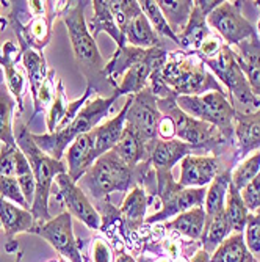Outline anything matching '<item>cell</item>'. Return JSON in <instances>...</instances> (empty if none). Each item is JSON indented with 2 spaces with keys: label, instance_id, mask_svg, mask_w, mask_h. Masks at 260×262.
Instances as JSON below:
<instances>
[{
  "label": "cell",
  "instance_id": "6da1fadb",
  "mask_svg": "<svg viewBox=\"0 0 260 262\" xmlns=\"http://www.w3.org/2000/svg\"><path fill=\"white\" fill-rule=\"evenodd\" d=\"M168 61V52L163 46L139 49L133 46L117 47L110 63L105 64L104 77L121 94H138L149 86L152 74L161 73Z\"/></svg>",
  "mask_w": 260,
  "mask_h": 262
},
{
  "label": "cell",
  "instance_id": "5b68a950",
  "mask_svg": "<svg viewBox=\"0 0 260 262\" xmlns=\"http://www.w3.org/2000/svg\"><path fill=\"white\" fill-rule=\"evenodd\" d=\"M161 80L176 96H202L207 91L226 93L196 52L176 51L170 54L161 69Z\"/></svg>",
  "mask_w": 260,
  "mask_h": 262
},
{
  "label": "cell",
  "instance_id": "11a10c76",
  "mask_svg": "<svg viewBox=\"0 0 260 262\" xmlns=\"http://www.w3.org/2000/svg\"><path fill=\"white\" fill-rule=\"evenodd\" d=\"M16 262H22V253L17 254V260H16Z\"/></svg>",
  "mask_w": 260,
  "mask_h": 262
},
{
  "label": "cell",
  "instance_id": "7dc6e473",
  "mask_svg": "<svg viewBox=\"0 0 260 262\" xmlns=\"http://www.w3.org/2000/svg\"><path fill=\"white\" fill-rule=\"evenodd\" d=\"M22 57L20 47L16 46L13 41H7L2 49H0V66L2 64H17Z\"/></svg>",
  "mask_w": 260,
  "mask_h": 262
},
{
  "label": "cell",
  "instance_id": "4fadbf2b",
  "mask_svg": "<svg viewBox=\"0 0 260 262\" xmlns=\"http://www.w3.org/2000/svg\"><path fill=\"white\" fill-rule=\"evenodd\" d=\"M240 8L242 2H223L207 16V22L221 35L229 47L257 36L255 29L242 16Z\"/></svg>",
  "mask_w": 260,
  "mask_h": 262
},
{
  "label": "cell",
  "instance_id": "8fae6325",
  "mask_svg": "<svg viewBox=\"0 0 260 262\" xmlns=\"http://www.w3.org/2000/svg\"><path fill=\"white\" fill-rule=\"evenodd\" d=\"M161 118L163 115L158 110V98L148 86L132 96V102L126 115V126L152 146L158 138L157 129Z\"/></svg>",
  "mask_w": 260,
  "mask_h": 262
},
{
  "label": "cell",
  "instance_id": "7a4b0ae2",
  "mask_svg": "<svg viewBox=\"0 0 260 262\" xmlns=\"http://www.w3.org/2000/svg\"><path fill=\"white\" fill-rule=\"evenodd\" d=\"M91 2H57V14H61V19L66 26L67 36L73 46L76 63L80 69V73L88 80V86L94 90V93H111L114 94L116 90L105 80L104 69L105 61L98 49L96 39L88 30L85 20V8Z\"/></svg>",
  "mask_w": 260,
  "mask_h": 262
},
{
  "label": "cell",
  "instance_id": "d590c367",
  "mask_svg": "<svg viewBox=\"0 0 260 262\" xmlns=\"http://www.w3.org/2000/svg\"><path fill=\"white\" fill-rule=\"evenodd\" d=\"M226 215L233 232H242L246 228L249 210L242 198V192L233 187L232 181L227 190V201H226Z\"/></svg>",
  "mask_w": 260,
  "mask_h": 262
},
{
  "label": "cell",
  "instance_id": "b9f144b4",
  "mask_svg": "<svg viewBox=\"0 0 260 262\" xmlns=\"http://www.w3.org/2000/svg\"><path fill=\"white\" fill-rule=\"evenodd\" d=\"M0 196L8 200V201H13L16 206H19L22 209L30 210V206L26 201V198H23V193L19 187L17 178L0 176Z\"/></svg>",
  "mask_w": 260,
  "mask_h": 262
},
{
  "label": "cell",
  "instance_id": "f5cc1de1",
  "mask_svg": "<svg viewBox=\"0 0 260 262\" xmlns=\"http://www.w3.org/2000/svg\"><path fill=\"white\" fill-rule=\"evenodd\" d=\"M155 262H173V260H171L170 257H163V256H161V257H158Z\"/></svg>",
  "mask_w": 260,
  "mask_h": 262
},
{
  "label": "cell",
  "instance_id": "db71d44e",
  "mask_svg": "<svg viewBox=\"0 0 260 262\" xmlns=\"http://www.w3.org/2000/svg\"><path fill=\"white\" fill-rule=\"evenodd\" d=\"M4 77H5V76H4V73H2V71H0V85L4 83Z\"/></svg>",
  "mask_w": 260,
  "mask_h": 262
},
{
  "label": "cell",
  "instance_id": "4dcf8cb0",
  "mask_svg": "<svg viewBox=\"0 0 260 262\" xmlns=\"http://www.w3.org/2000/svg\"><path fill=\"white\" fill-rule=\"evenodd\" d=\"M230 225L226 215V210L218 213L214 219H205V226H204V232L201 235V244H202V250H205L207 253H214L223 242L224 239L230 235Z\"/></svg>",
  "mask_w": 260,
  "mask_h": 262
},
{
  "label": "cell",
  "instance_id": "4316f807",
  "mask_svg": "<svg viewBox=\"0 0 260 262\" xmlns=\"http://www.w3.org/2000/svg\"><path fill=\"white\" fill-rule=\"evenodd\" d=\"M210 36V30L207 26V14L195 4L190 20H188L183 32L177 36L179 47L185 52H198L202 42Z\"/></svg>",
  "mask_w": 260,
  "mask_h": 262
},
{
  "label": "cell",
  "instance_id": "7c38bea8",
  "mask_svg": "<svg viewBox=\"0 0 260 262\" xmlns=\"http://www.w3.org/2000/svg\"><path fill=\"white\" fill-rule=\"evenodd\" d=\"M30 232L45 239L69 262H83L80 254L82 247L76 241L73 229V215L67 210H63L49 222H35Z\"/></svg>",
  "mask_w": 260,
  "mask_h": 262
},
{
  "label": "cell",
  "instance_id": "30bf717a",
  "mask_svg": "<svg viewBox=\"0 0 260 262\" xmlns=\"http://www.w3.org/2000/svg\"><path fill=\"white\" fill-rule=\"evenodd\" d=\"M157 179V195L161 201V210L148 217L145 223H158L168 220L174 215L190 210L193 207L202 206L205 198V188H186L179 182H174L171 171H155Z\"/></svg>",
  "mask_w": 260,
  "mask_h": 262
},
{
  "label": "cell",
  "instance_id": "7bdbcfd3",
  "mask_svg": "<svg viewBox=\"0 0 260 262\" xmlns=\"http://www.w3.org/2000/svg\"><path fill=\"white\" fill-rule=\"evenodd\" d=\"M246 237L245 242L255 260H260V217L255 213H249L246 222Z\"/></svg>",
  "mask_w": 260,
  "mask_h": 262
},
{
  "label": "cell",
  "instance_id": "52a82bcc",
  "mask_svg": "<svg viewBox=\"0 0 260 262\" xmlns=\"http://www.w3.org/2000/svg\"><path fill=\"white\" fill-rule=\"evenodd\" d=\"M204 63L214 71V73L223 80V83L229 90L230 104L235 113L249 115L260 110V98L252 93L243 71L235 58L232 47L223 44L218 55L215 58L204 60Z\"/></svg>",
  "mask_w": 260,
  "mask_h": 262
},
{
  "label": "cell",
  "instance_id": "f35d334b",
  "mask_svg": "<svg viewBox=\"0 0 260 262\" xmlns=\"http://www.w3.org/2000/svg\"><path fill=\"white\" fill-rule=\"evenodd\" d=\"M4 73H5V80L10 93L13 94L14 101L19 105V112L23 110V94L27 91V79L23 71L16 68V64H2Z\"/></svg>",
  "mask_w": 260,
  "mask_h": 262
},
{
  "label": "cell",
  "instance_id": "91938a15",
  "mask_svg": "<svg viewBox=\"0 0 260 262\" xmlns=\"http://www.w3.org/2000/svg\"><path fill=\"white\" fill-rule=\"evenodd\" d=\"M0 228H2V222H0Z\"/></svg>",
  "mask_w": 260,
  "mask_h": 262
},
{
  "label": "cell",
  "instance_id": "d6986e66",
  "mask_svg": "<svg viewBox=\"0 0 260 262\" xmlns=\"http://www.w3.org/2000/svg\"><path fill=\"white\" fill-rule=\"evenodd\" d=\"M233 137L237 138V152L233 160H240L260 148V110L249 115L235 113Z\"/></svg>",
  "mask_w": 260,
  "mask_h": 262
},
{
  "label": "cell",
  "instance_id": "3957f363",
  "mask_svg": "<svg viewBox=\"0 0 260 262\" xmlns=\"http://www.w3.org/2000/svg\"><path fill=\"white\" fill-rule=\"evenodd\" d=\"M149 165L148 162L141 163L138 168H130L116 151L111 149L92 163L79 181V187L94 200L108 198V195L114 192H129L130 187H135L136 181H145Z\"/></svg>",
  "mask_w": 260,
  "mask_h": 262
},
{
  "label": "cell",
  "instance_id": "d4e9b609",
  "mask_svg": "<svg viewBox=\"0 0 260 262\" xmlns=\"http://www.w3.org/2000/svg\"><path fill=\"white\" fill-rule=\"evenodd\" d=\"M91 4L94 8V16L86 26H88V30L92 35V38L96 39L101 32H107L116 41L117 47L127 46L120 27H117V24H116V19L111 13L110 0H107V2H104V0H94Z\"/></svg>",
  "mask_w": 260,
  "mask_h": 262
},
{
  "label": "cell",
  "instance_id": "6f0895ef",
  "mask_svg": "<svg viewBox=\"0 0 260 262\" xmlns=\"http://www.w3.org/2000/svg\"><path fill=\"white\" fill-rule=\"evenodd\" d=\"M255 5H257V7L260 8V0H258V2H255Z\"/></svg>",
  "mask_w": 260,
  "mask_h": 262
},
{
  "label": "cell",
  "instance_id": "8992f818",
  "mask_svg": "<svg viewBox=\"0 0 260 262\" xmlns=\"http://www.w3.org/2000/svg\"><path fill=\"white\" fill-rule=\"evenodd\" d=\"M117 98H120L117 93L111 94L108 98H102V96H96L94 99L91 98L86 101L83 108L66 127L58 129L54 134H42V135L30 134V135L33 141L36 143V146L42 152H45L47 156L55 160H61L64 156V149L73 145V141L77 137L88 134L96 127L99 121H102V118L108 115L113 102Z\"/></svg>",
  "mask_w": 260,
  "mask_h": 262
},
{
  "label": "cell",
  "instance_id": "ffe728a7",
  "mask_svg": "<svg viewBox=\"0 0 260 262\" xmlns=\"http://www.w3.org/2000/svg\"><path fill=\"white\" fill-rule=\"evenodd\" d=\"M0 222H2V226L5 228V234L8 239V253L17 250L14 235L22 232H30V229L35 225V219L30 210L22 209L2 196H0Z\"/></svg>",
  "mask_w": 260,
  "mask_h": 262
},
{
  "label": "cell",
  "instance_id": "9a60e30c",
  "mask_svg": "<svg viewBox=\"0 0 260 262\" xmlns=\"http://www.w3.org/2000/svg\"><path fill=\"white\" fill-rule=\"evenodd\" d=\"M123 33L126 42H130V46L139 47V49H151V47L163 46L136 0H124Z\"/></svg>",
  "mask_w": 260,
  "mask_h": 262
},
{
  "label": "cell",
  "instance_id": "681fc988",
  "mask_svg": "<svg viewBox=\"0 0 260 262\" xmlns=\"http://www.w3.org/2000/svg\"><path fill=\"white\" fill-rule=\"evenodd\" d=\"M157 135L160 140H174L176 137V126L174 121L168 116H163L160 123H158V129H157Z\"/></svg>",
  "mask_w": 260,
  "mask_h": 262
},
{
  "label": "cell",
  "instance_id": "d6a6232c",
  "mask_svg": "<svg viewBox=\"0 0 260 262\" xmlns=\"http://www.w3.org/2000/svg\"><path fill=\"white\" fill-rule=\"evenodd\" d=\"M22 61H23V69H26V73H27V80H29V86L32 91V98L35 101L42 82L45 80L47 74H49V69H47V63H45V58L42 57V54L35 49L23 51Z\"/></svg>",
  "mask_w": 260,
  "mask_h": 262
},
{
  "label": "cell",
  "instance_id": "83f0119b",
  "mask_svg": "<svg viewBox=\"0 0 260 262\" xmlns=\"http://www.w3.org/2000/svg\"><path fill=\"white\" fill-rule=\"evenodd\" d=\"M205 210L202 206L193 207L190 210H186L183 213L167 225V229H170L171 232L177 234V235H183L188 237L190 241H199L201 235L204 232V226H205Z\"/></svg>",
  "mask_w": 260,
  "mask_h": 262
},
{
  "label": "cell",
  "instance_id": "9f6ffc18",
  "mask_svg": "<svg viewBox=\"0 0 260 262\" xmlns=\"http://www.w3.org/2000/svg\"><path fill=\"white\" fill-rule=\"evenodd\" d=\"M255 215H258V217H260V207H258V209L255 210Z\"/></svg>",
  "mask_w": 260,
  "mask_h": 262
},
{
  "label": "cell",
  "instance_id": "5bb4252c",
  "mask_svg": "<svg viewBox=\"0 0 260 262\" xmlns=\"http://www.w3.org/2000/svg\"><path fill=\"white\" fill-rule=\"evenodd\" d=\"M54 182L58 188L57 198L67 207L70 215L79 219L89 229H101V215L77 182L70 179L67 173H60Z\"/></svg>",
  "mask_w": 260,
  "mask_h": 262
},
{
  "label": "cell",
  "instance_id": "74e56055",
  "mask_svg": "<svg viewBox=\"0 0 260 262\" xmlns=\"http://www.w3.org/2000/svg\"><path fill=\"white\" fill-rule=\"evenodd\" d=\"M67 99H66V93H64V86H63V82L58 80L57 83V90H55V98H54V102L52 105L49 107V113H47V118H45V123H47V132L49 134H54L58 126L61 124V121L64 120L66 116V112H67Z\"/></svg>",
  "mask_w": 260,
  "mask_h": 262
},
{
  "label": "cell",
  "instance_id": "ee69618b",
  "mask_svg": "<svg viewBox=\"0 0 260 262\" xmlns=\"http://www.w3.org/2000/svg\"><path fill=\"white\" fill-rule=\"evenodd\" d=\"M91 262H114L113 250L104 237H94L91 242Z\"/></svg>",
  "mask_w": 260,
  "mask_h": 262
},
{
  "label": "cell",
  "instance_id": "60d3db41",
  "mask_svg": "<svg viewBox=\"0 0 260 262\" xmlns=\"http://www.w3.org/2000/svg\"><path fill=\"white\" fill-rule=\"evenodd\" d=\"M54 79H55V71L49 69V74H47L45 80L42 82L38 96L35 98L33 104H35V112H33V118L38 113H42L47 107H51L55 98V86H54Z\"/></svg>",
  "mask_w": 260,
  "mask_h": 262
},
{
  "label": "cell",
  "instance_id": "2e32d148",
  "mask_svg": "<svg viewBox=\"0 0 260 262\" xmlns=\"http://www.w3.org/2000/svg\"><path fill=\"white\" fill-rule=\"evenodd\" d=\"M55 14H57V8L47 16L30 17L27 22H19L14 16L10 14V24L14 29L22 52L26 49H35L41 52L51 42L52 22L55 19Z\"/></svg>",
  "mask_w": 260,
  "mask_h": 262
},
{
  "label": "cell",
  "instance_id": "f1b7e54d",
  "mask_svg": "<svg viewBox=\"0 0 260 262\" xmlns=\"http://www.w3.org/2000/svg\"><path fill=\"white\" fill-rule=\"evenodd\" d=\"M210 262H257L246 247L242 232H235L214 251Z\"/></svg>",
  "mask_w": 260,
  "mask_h": 262
},
{
  "label": "cell",
  "instance_id": "603a6c76",
  "mask_svg": "<svg viewBox=\"0 0 260 262\" xmlns=\"http://www.w3.org/2000/svg\"><path fill=\"white\" fill-rule=\"evenodd\" d=\"M193 151V148L180 140L157 138L151 149V163L155 171H171L173 166Z\"/></svg>",
  "mask_w": 260,
  "mask_h": 262
},
{
  "label": "cell",
  "instance_id": "f546056e",
  "mask_svg": "<svg viewBox=\"0 0 260 262\" xmlns=\"http://www.w3.org/2000/svg\"><path fill=\"white\" fill-rule=\"evenodd\" d=\"M157 4L164 19L170 24L171 30L179 36L190 20L195 2H190V0H158Z\"/></svg>",
  "mask_w": 260,
  "mask_h": 262
},
{
  "label": "cell",
  "instance_id": "bcb514c9",
  "mask_svg": "<svg viewBox=\"0 0 260 262\" xmlns=\"http://www.w3.org/2000/svg\"><path fill=\"white\" fill-rule=\"evenodd\" d=\"M223 47L221 44V39L218 36H214V35H210L204 42L202 46L199 47V51L196 52L202 60H210V58H215L220 52V49Z\"/></svg>",
  "mask_w": 260,
  "mask_h": 262
},
{
  "label": "cell",
  "instance_id": "44dd1931",
  "mask_svg": "<svg viewBox=\"0 0 260 262\" xmlns=\"http://www.w3.org/2000/svg\"><path fill=\"white\" fill-rule=\"evenodd\" d=\"M148 196L143 187L135 185L132 192L126 196L123 206L120 207V220L124 229V234L130 237L132 234L138 232L146 222V210H148Z\"/></svg>",
  "mask_w": 260,
  "mask_h": 262
},
{
  "label": "cell",
  "instance_id": "680465c9",
  "mask_svg": "<svg viewBox=\"0 0 260 262\" xmlns=\"http://www.w3.org/2000/svg\"><path fill=\"white\" fill-rule=\"evenodd\" d=\"M51 262H63V260H51Z\"/></svg>",
  "mask_w": 260,
  "mask_h": 262
},
{
  "label": "cell",
  "instance_id": "e0dca14e",
  "mask_svg": "<svg viewBox=\"0 0 260 262\" xmlns=\"http://www.w3.org/2000/svg\"><path fill=\"white\" fill-rule=\"evenodd\" d=\"M220 170V160L215 156H192L188 154L182 160L179 184L186 188H201L210 184Z\"/></svg>",
  "mask_w": 260,
  "mask_h": 262
},
{
  "label": "cell",
  "instance_id": "816d5d0a",
  "mask_svg": "<svg viewBox=\"0 0 260 262\" xmlns=\"http://www.w3.org/2000/svg\"><path fill=\"white\" fill-rule=\"evenodd\" d=\"M5 26H7V20L4 17H0V33H2V30L5 29Z\"/></svg>",
  "mask_w": 260,
  "mask_h": 262
},
{
  "label": "cell",
  "instance_id": "f907efd6",
  "mask_svg": "<svg viewBox=\"0 0 260 262\" xmlns=\"http://www.w3.org/2000/svg\"><path fill=\"white\" fill-rule=\"evenodd\" d=\"M116 262H135L133 256L132 254H127V253H121L120 256H117Z\"/></svg>",
  "mask_w": 260,
  "mask_h": 262
},
{
  "label": "cell",
  "instance_id": "f6af8a7d",
  "mask_svg": "<svg viewBox=\"0 0 260 262\" xmlns=\"http://www.w3.org/2000/svg\"><path fill=\"white\" fill-rule=\"evenodd\" d=\"M242 198H243L248 210L255 212L260 207V173L243 188Z\"/></svg>",
  "mask_w": 260,
  "mask_h": 262
},
{
  "label": "cell",
  "instance_id": "e575fe53",
  "mask_svg": "<svg viewBox=\"0 0 260 262\" xmlns=\"http://www.w3.org/2000/svg\"><path fill=\"white\" fill-rule=\"evenodd\" d=\"M16 101L5 83L0 85V141L7 146H17L13 130V112Z\"/></svg>",
  "mask_w": 260,
  "mask_h": 262
},
{
  "label": "cell",
  "instance_id": "ab89813d",
  "mask_svg": "<svg viewBox=\"0 0 260 262\" xmlns=\"http://www.w3.org/2000/svg\"><path fill=\"white\" fill-rule=\"evenodd\" d=\"M260 173V151H257L252 157H249L248 160H245L243 163H240L237 168L233 170V173L230 174V181L233 184V187L237 190H242Z\"/></svg>",
  "mask_w": 260,
  "mask_h": 262
},
{
  "label": "cell",
  "instance_id": "484cf974",
  "mask_svg": "<svg viewBox=\"0 0 260 262\" xmlns=\"http://www.w3.org/2000/svg\"><path fill=\"white\" fill-rule=\"evenodd\" d=\"M91 149H92V143L89 132L77 137L73 145L69 146L66 159H67V174L70 176L74 182H79L83 174L91 168L94 160L91 157Z\"/></svg>",
  "mask_w": 260,
  "mask_h": 262
},
{
  "label": "cell",
  "instance_id": "9c48e42d",
  "mask_svg": "<svg viewBox=\"0 0 260 262\" xmlns=\"http://www.w3.org/2000/svg\"><path fill=\"white\" fill-rule=\"evenodd\" d=\"M176 104L186 115L215 126L229 143L233 141L235 110L227 101V93L210 91L202 96H177Z\"/></svg>",
  "mask_w": 260,
  "mask_h": 262
},
{
  "label": "cell",
  "instance_id": "ac0fdd59",
  "mask_svg": "<svg viewBox=\"0 0 260 262\" xmlns=\"http://www.w3.org/2000/svg\"><path fill=\"white\" fill-rule=\"evenodd\" d=\"M130 102H132V96L127 98V102L124 104L123 110L114 118H111L110 121H107L101 126H96L89 132L91 143H92L91 157L94 162H96L101 156H104L105 152L111 151L117 143H120L124 127H126V115H127Z\"/></svg>",
  "mask_w": 260,
  "mask_h": 262
},
{
  "label": "cell",
  "instance_id": "836d02e7",
  "mask_svg": "<svg viewBox=\"0 0 260 262\" xmlns=\"http://www.w3.org/2000/svg\"><path fill=\"white\" fill-rule=\"evenodd\" d=\"M230 171H223L218 174L214 181L207 192L205 198V215L207 219H214L218 213L226 210V195L230 185Z\"/></svg>",
  "mask_w": 260,
  "mask_h": 262
},
{
  "label": "cell",
  "instance_id": "277c9868",
  "mask_svg": "<svg viewBox=\"0 0 260 262\" xmlns=\"http://www.w3.org/2000/svg\"><path fill=\"white\" fill-rule=\"evenodd\" d=\"M30 134L32 132H29L26 126H19L14 132L17 146L26 154L32 166V173L36 185L35 200L30 212L35 222H49L52 220L49 213V196L54 187V181L60 173H67V166L61 160H55L45 152H42L36 146V143L33 141Z\"/></svg>",
  "mask_w": 260,
  "mask_h": 262
},
{
  "label": "cell",
  "instance_id": "7402d4cb",
  "mask_svg": "<svg viewBox=\"0 0 260 262\" xmlns=\"http://www.w3.org/2000/svg\"><path fill=\"white\" fill-rule=\"evenodd\" d=\"M232 51L252 93L260 98V39L257 36L245 39Z\"/></svg>",
  "mask_w": 260,
  "mask_h": 262
},
{
  "label": "cell",
  "instance_id": "1f68e13d",
  "mask_svg": "<svg viewBox=\"0 0 260 262\" xmlns=\"http://www.w3.org/2000/svg\"><path fill=\"white\" fill-rule=\"evenodd\" d=\"M32 173V166L19 146L2 145L0 149V176L20 178Z\"/></svg>",
  "mask_w": 260,
  "mask_h": 262
},
{
  "label": "cell",
  "instance_id": "cb8c5ba5",
  "mask_svg": "<svg viewBox=\"0 0 260 262\" xmlns=\"http://www.w3.org/2000/svg\"><path fill=\"white\" fill-rule=\"evenodd\" d=\"M116 154L120 156L130 168H138L141 163H151V149L152 146L148 141H145L136 132L124 127L123 137L120 143L113 148Z\"/></svg>",
  "mask_w": 260,
  "mask_h": 262
},
{
  "label": "cell",
  "instance_id": "c3c4849f",
  "mask_svg": "<svg viewBox=\"0 0 260 262\" xmlns=\"http://www.w3.org/2000/svg\"><path fill=\"white\" fill-rule=\"evenodd\" d=\"M17 182H19V187H20L22 193H23V198H26V201L29 203V206L32 209V204H33V200H35V190H36L33 173L17 178Z\"/></svg>",
  "mask_w": 260,
  "mask_h": 262
},
{
  "label": "cell",
  "instance_id": "8d00e7d4",
  "mask_svg": "<svg viewBox=\"0 0 260 262\" xmlns=\"http://www.w3.org/2000/svg\"><path fill=\"white\" fill-rule=\"evenodd\" d=\"M139 7H141V10H143V13L146 14L151 27L154 29L155 33H158V35H161L164 38H170L171 41H174L179 46L177 35L171 30L170 24L167 22V19H164V16H163L161 10L158 8L157 2H154V0H141Z\"/></svg>",
  "mask_w": 260,
  "mask_h": 262
},
{
  "label": "cell",
  "instance_id": "ba28073f",
  "mask_svg": "<svg viewBox=\"0 0 260 262\" xmlns=\"http://www.w3.org/2000/svg\"><path fill=\"white\" fill-rule=\"evenodd\" d=\"M177 96H171L167 99H158V110L163 116H168L174 121L176 135L180 141L190 145L193 149H205V151H218L221 146L227 145L226 137L208 123L186 115L176 104Z\"/></svg>",
  "mask_w": 260,
  "mask_h": 262
}]
</instances>
